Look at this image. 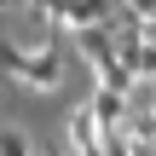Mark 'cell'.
Returning a JSON list of instances; mask_svg holds the SVG:
<instances>
[{"instance_id":"6da1fadb","label":"cell","mask_w":156,"mask_h":156,"mask_svg":"<svg viewBox=\"0 0 156 156\" xmlns=\"http://www.w3.org/2000/svg\"><path fill=\"white\" fill-rule=\"evenodd\" d=\"M17 81H23V87H35V93H52V87L64 81V46H58V35H52V41H41V46H23Z\"/></svg>"},{"instance_id":"7a4b0ae2","label":"cell","mask_w":156,"mask_h":156,"mask_svg":"<svg viewBox=\"0 0 156 156\" xmlns=\"http://www.w3.org/2000/svg\"><path fill=\"white\" fill-rule=\"evenodd\" d=\"M41 17H46L52 29H93V23L122 17V0H52Z\"/></svg>"},{"instance_id":"3957f363","label":"cell","mask_w":156,"mask_h":156,"mask_svg":"<svg viewBox=\"0 0 156 156\" xmlns=\"http://www.w3.org/2000/svg\"><path fill=\"white\" fill-rule=\"evenodd\" d=\"M69 46H75L93 69L110 64V58H116V17H110V23H93V29H69Z\"/></svg>"},{"instance_id":"277c9868","label":"cell","mask_w":156,"mask_h":156,"mask_svg":"<svg viewBox=\"0 0 156 156\" xmlns=\"http://www.w3.org/2000/svg\"><path fill=\"white\" fill-rule=\"evenodd\" d=\"M69 151L75 156H104V127H98V116L87 104L69 110Z\"/></svg>"},{"instance_id":"5b68a950","label":"cell","mask_w":156,"mask_h":156,"mask_svg":"<svg viewBox=\"0 0 156 156\" xmlns=\"http://www.w3.org/2000/svg\"><path fill=\"white\" fill-rule=\"evenodd\" d=\"M93 75H98V87H110V93H122V98H133V93H139V75H133V69H127L122 58H110V64H98Z\"/></svg>"},{"instance_id":"8992f818","label":"cell","mask_w":156,"mask_h":156,"mask_svg":"<svg viewBox=\"0 0 156 156\" xmlns=\"http://www.w3.org/2000/svg\"><path fill=\"white\" fill-rule=\"evenodd\" d=\"M0 156H35V145H29L17 127H0Z\"/></svg>"},{"instance_id":"52a82bcc","label":"cell","mask_w":156,"mask_h":156,"mask_svg":"<svg viewBox=\"0 0 156 156\" xmlns=\"http://www.w3.org/2000/svg\"><path fill=\"white\" fill-rule=\"evenodd\" d=\"M122 17H139L145 23V17H156V0H122Z\"/></svg>"},{"instance_id":"ba28073f","label":"cell","mask_w":156,"mask_h":156,"mask_svg":"<svg viewBox=\"0 0 156 156\" xmlns=\"http://www.w3.org/2000/svg\"><path fill=\"white\" fill-rule=\"evenodd\" d=\"M145 41H151V46H156V17H145Z\"/></svg>"},{"instance_id":"9c48e42d","label":"cell","mask_w":156,"mask_h":156,"mask_svg":"<svg viewBox=\"0 0 156 156\" xmlns=\"http://www.w3.org/2000/svg\"><path fill=\"white\" fill-rule=\"evenodd\" d=\"M23 6H35V12H46V6H52V0H23Z\"/></svg>"},{"instance_id":"30bf717a","label":"cell","mask_w":156,"mask_h":156,"mask_svg":"<svg viewBox=\"0 0 156 156\" xmlns=\"http://www.w3.org/2000/svg\"><path fill=\"white\" fill-rule=\"evenodd\" d=\"M139 156H156V145H139Z\"/></svg>"},{"instance_id":"8fae6325","label":"cell","mask_w":156,"mask_h":156,"mask_svg":"<svg viewBox=\"0 0 156 156\" xmlns=\"http://www.w3.org/2000/svg\"><path fill=\"white\" fill-rule=\"evenodd\" d=\"M0 35H6V12H0Z\"/></svg>"},{"instance_id":"7c38bea8","label":"cell","mask_w":156,"mask_h":156,"mask_svg":"<svg viewBox=\"0 0 156 156\" xmlns=\"http://www.w3.org/2000/svg\"><path fill=\"white\" fill-rule=\"evenodd\" d=\"M52 156H75V151H52Z\"/></svg>"},{"instance_id":"4fadbf2b","label":"cell","mask_w":156,"mask_h":156,"mask_svg":"<svg viewBox=\"0 0 156 156\" xmlns=\"http://www.w3.org/2000/svg\"><path fill=\"white\" fill-rule=\"evenodd\" d=\"M17 6H23V0H17Z\"/></svg>"}]
</instances>
